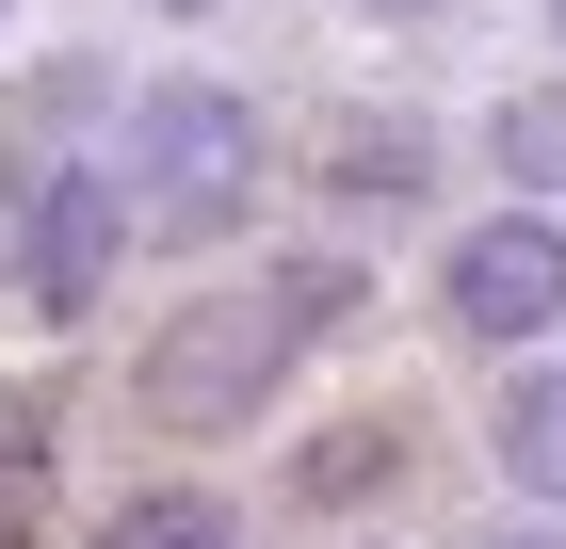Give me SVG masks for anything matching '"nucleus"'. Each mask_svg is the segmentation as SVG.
<instances>
[{
    "instance_id": "nucleus-10",
    "label": "nucleus",
    "mask_w": 566,
    "mask_h": 549,
    "mask_svg": "<svg viewBox=\"0 0 566 549\" xmlns=\"http://www.w3.org/2000/svg\"><path fill=\"white\" fill-rule=\"evenodd\" d=\"M146 17H227V0H146Z\"/></svg>"
},
{
    "instance_id": "nucleus-11",
    "label": "nucleus",
    "mask_w": 566,
    "mask_h": 549,
    "mask_svg": "<svg viewBox=\"0 0 566 549\" xmlns=\"http://www.w3.org/2000/svg\"><path fill=\"white\" fill-rule=\"evenodd\" d=\"M485 549H566V534H485Z\"/></svg>"
},
{
    "instance_id": "nucleus-5",
    "label": "nucleus",
    "mask_w": 566,
    "mask_h": 549,
    "mask_svg": "<svg viewBox=\"0 0 566 549\" xmlns=\"http://www.w3.org/2000/svg\"><path fill=\"white\" fill-rule=\"evenodd\" d=\"M485 453H502L518 502H566V356H534V372L485 404Z\"/></svg>"
},
{
    "instance_id": "nucleus-14",
    "label": "nucleus",
    "mask_w": 566,
    "mask_h": 549,
    "mask_svg": "<svg viewBox=\"0 0 566 549\" xmlns=\"http://www.w3.org/2000/svg\"><path fill=\"white\" fill-rule=\"evenodd\" d=\"M551 33H566V0H551Z\"/></svg>"
},
{
    "instance_id": "nucleus-8",
    "label": "nucleus",
    "mask_w": 566,
    "mask_h": 549,
    "mask_svg": "<svg viewBox=\"0 0 566 549\" xmlns=\"http://www.w3.org/2000/svg\"><path fill=\"white\" fill-rule=\"evenodd\" d=\"M97 549H243V502H211V485H130V502L97 517Z\"/></svg>"
},
{
    "instance_id": "nucleus-12",
    "label": "nucleus",
    "mask_w": 566,
    "mask_h": 549,
    "mask_svg": "<svg viewBox=\"0 0 566 549\" xmlns=\"http://www.w3.org/2000/svg\"><path fill=\"white\" fill-rule=\"evenodd\" d=\"M373 17H437V0H373Z\"/></svg>"
},
{
    "instance_id": "nucleus-4",
    "label": "nucleus",
    "mask_w": 566,
    "mask_h": 549,
    "mask_svg": "<svg viewBox=\"0 0 566 549\" xmlns=\"http://www.w3.org/2000/svg\"><path fill=\"white\" fill-rule=\"evenodd\" d=\"M437 307H453V339H551L566 324V226L502 194L470 243L437 258Z\"/></svg>"
},
{
    "instance_id": "nucleus-3",
    "label": "nucleus",
    "mask_w": 566,
    "mask_h": 549,
    "mask_svg": "<svg viewBox=\"0 0 566 549\" xmlns=\"http://www.w3.org/2000/svg\"><path fill=\"white\" fill-rule=\"evenodd\" d=\"M114 258H130V178L114 162H33L17 178V292H33V324H82L97 292H114Z\"/></svg>"
},
{
    "instance_id": "nucleus-9",
    "label": "nucleus",
    "mask_w": 566,
    "mask_h": 549,
    "mask_svg": "<svg viewBox=\"0 0 566 549\" xmlns=\"http://www.w3.org/2000/svg\"><path fill=\"white\" fill-rule=\"evenodd\" d=\"M33 534H49V421L0 404V549H33Z\"/></svg>"
},
{
    "instance_id": "nucleus-13",
    "label": "nucleus",
    "mask_w": 566,
    "mask_h": 549,
    "mask_svg": "<svg viewBox=\"0 0 566 549\" xmlns=\"http://www.w3.org/2000/svg\"><path fill=\"white\" fill-rule=\"evenodd\" d=\"M0 258H17V194H0Z\"/></svg>"
},
{
    "instance_id": "nucleus-1",
    "label": "nucleus",
    "mask_w": 566,
    "mask_h": 549,
    "mask_svg": "<svg viewBox=\"0 0 566 549\" xmlns=\"http://www.w3.org/2000/svg\"><path fill=\"white\" fill-rule=\"evenodd\" d=\"M356 324V275L340 258H275V275H211V292H178L130 356V404L163 436H243L275 388L307 372V339Z\"/></svg>"
},
{
    "instance_id": "nucleus-2",
    "label": "nucleus",
    "mask_w": 566,
    "mask_h": 549,
    "mask_svg": "<svg viewBox=\"0 0 566 549\" xmlns=\"http://www.w3.org/2000/svg\"><path fill=\"white\" fill-rule=\"evenodd\" d=\"M114 146H130L114 178H130V226H146V243H227V226L260 211V97H243V82H195V65H178V82L130 97Z\"/></svg>"
},
{
    "instance_id": "nucleus-15",
    "label": "nucleus",
    "mask_w": 566,
    "mask_h": 549,
    "mask_svg": "<svg viewBox=\"0 0 566 549\" xmlns=\"http://www.w3.org/2000/svg\"><path fill=\"white\" fill-rule=\"evenodd\" d=\"M0 17H17V0H0Z\"/></svg>"
},
{
    "instance_id": "nucleus-6",
    "label": "nucleus",
    "mask_w": 566,
    "mask_h": 549,
    "mask_svg": "<svg viewBox=\"0 0 566 549\" xmlns=\"http://www.w3.org/2000/svg\"><path fill=\"white\" fill-rule=\"evenodd\" d=\"M421 178H437V129L421 114H340V129H324V194H389V211H405Z\"/></svg>"
},
{
    "instance_id": "nucleus-7",
    "label": "nucleus",
    "mask_w": 566,
    "mask_h": 549,
    "mask_svg": "<svg viewBox=\"0 0 566 549\" xmlns=\"http://www.w3.org/2000/svg\"><path fill=\"white\" fill-rule=\"evenodd\" d=\"M485 162H502L518 211H551V194H566V82H518V97H502V114H485Z\"/></svg>"
}]
</instances>
